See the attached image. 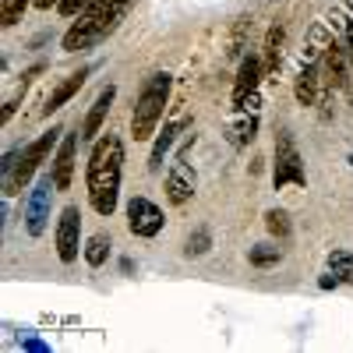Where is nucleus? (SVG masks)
I'll return each mask as SVG.
<instances>
[{
  "label": "nucleus",
  "instance_id": "nucleus-1",
  "mask_svg": "<svg viewBox=\"0 0 353 353\" xmlns=\"http://www.w3.org/2000/svg\"><path fill=\"white\" fill-rule=\"evenodd\" d=\"M121 173H124V141L121 134L99 138L92 145V156L85 166V188H88V205L106 219L117 212V198H121Z\"/></svg>",
  "mask_w": 353,
  "mask_h": 353
},
{
  "label": "nucleus",
  "instance_id": "nucleus-2",
  "mask_svg": "<svg viewBox=\"0 0 353 353\" xmlns=\"http://www.w3.org/2000/svg\"><path fill=\"white\" fill-rule=\"evenodd\" d=\"M131 8H134V0H92V4L78 14V21L64 32V50L78 53V50L99 46L106 36L117 32V25L128 18Z\"/></svg>",
  "mask_w": 353,
  "mask_h": 353
},
{
  "label": "nucleus",
  "instance_id": "nucleus-3",
  "mask_svg": "<svg viewBox=\"0 0 353 353\" xmlns=\"http://www.w3.org/2000/svg\"><path fill=\"white\" fill-rule=\"evenodd\" d=\"M170 85H173V78L166 71L149 74V81L141 85V92L134 99V110H131V134H134V141H149L156 134V128L163 121V110L170 103Z\"/></svg>",
  "mask_w": 353,
  "mask_h": 353
},
{
  "label": "nucleus",
  "instance_id": "nucleus-4",
  "mask_svg": "<svg viewBox=\"0 0 353 353\" xmlns=\"http://www.w3.org/2000/svg\"><path fill=\"white\" fill-rule=\"evenodd\" d=\"M61 128H50V131H43L36 141H28L25 149L18 152V159H14V166L4 173V194L8 198H14L21 188H28L32 184V176H36V170L50 159V152L57 149V145H61Z\"/></svg>",
  "mask_w": 353,
  "mask_h": 353
},
{
  "label": "nucleus",
  "instance_id": "nucleus-5",
  "mask_svg": "<svg viewBox=\"0 0 353 353\" xmlns=\"http://www.w3.org/2000/svg\"><path fill=\"white\" fill-rule=\"evenodd\" d=\"M272 184H276V191H283L286 184H297V188L307 184V173H304V163H301V152H297V141H293L290 131H279V134H276V170H272Z\"/></svg>",
  "mask_w": 353,
  "mask_h": 353
},
{
  "label": "nucleus",
  "instance_id": "nucleus-6",
  "mask_svg": "<svg viewBox=\"0 0 353 353\" xmlns=\"http://www.w3.org/2000/svg\"><path fill=\"white\" fill-rule=\"evenodd\" d=\"M53 176H39V181L32 184V191H28V201H25V230L28 237H43L46 233V223H50V205H53Z\"/></svg>",
  "mask_w": 353,
  "mask_h": 353
},
{
  "label": "nucleus",
  "instance_id": "nucleus-7",
  "mask_svg": "<svg viewBox=\"0 0 353 353\" xmlns=\"http://www.w3.org/2000/svg\"><path fill=\"white\" fill-rule=\"evenodd\" d=\"M53 244H57V258L64 265L78 261V251H81V212L78 205H68L57 219V230H53Z\"/></svg>",
  "mask_w": 353,
  "mask_h": 353
},
{
  "label": "nucleus",
  "instance_id": "nucleus-8",
  "mask_svg": "<svg viewBox=\"0 0 353 353\" xmlns=\"http://www.w3.org/2000/svg\"><path fill=\"white\" fill-rule=\"evenodd\" d=\"M163 223H166V216H163V209L156 201L141 198V194H134L128 201V230L134 233V237H156V233L163 230Z\"/></svg>",
  "mask_w": 353,
  "mask_h": 353
},
{
  "label": "nucleus",
  "instance_id": "nucleus-9",
  "mask_svg": "<svg viewBox=\"0 0 353 353\" xmlns=\"http://www.w3.org/2000/svg\"><path fill=\"white\" fill-rule=\"evenodd\" d=\"M194 188H198L194 166H188L184 159H176V163L170 166V173H166V198H170L173 205H184V201L194 198Z\"/></svg>",
  "mask_w": 353,
  "mask_h": 353
},
{
  "label": "nucleus",
  "instance_id": "nucleus-10",
  "mask_svg": "<svg viewBox=\"0 0 353 353\" xmlns=\"http://www.w3.org/2000/svg\"><path fill=\"white\" fill-rule=\"evenodd\" d=\"M74 156H78V134H64V141L57 145V156L50 159V176L57 191H68L71 188V176H74Z\"/></svg>",
  "mask_w": 353,
  "mask_h": 353
},
{
  "label": "nucleus",
  "instance_id": "nucleus-11",
  "mask_svg": "<svg viewBox=\"0 0 353 353\" xmlns=\"http://www.w3.org/2000/svg\"><path fill=\"white\" fill-rule=\"evenodd\" d=\"M321 81H325V88H343L346 85V68H350V57H346V46L332 39V46L321 53Z\"/></svg>",
  "mask_w": 353,
  "mask_h": 353
},
{
  "label": "nucleus",
  "instance_id": "nucleus-12",
  "mask_svg": "<svg viewBox=\"0 0 353 353\" xmlns=\"http://www.w3.org/2000/svg\"><path fill=\"white\" fill-rule=\"evenodd\" d=\"M293 92H297V99L304 106H314V103L325 99L329 88H325V81H321V68L318 64H304L301 74H297V85H293Z\"/></svg>",
  "mask_w": 353,
  "mask_h": 353
},
{
  "label": "nucleus",
  "instance_id": "nucleus-13",
  "mask_svg": "<svg viewBox=\"0 0 353 353\" xmlns=\"http://www.w3.org/2000/svg\"><path fill=\"white\" fill-rule=\"evenodd\" d=\"M88 74H92V64H88V68H78L74 74H68V78H64V81L57 85L50 96H46V103H43V117H50V113L61 110L64 103H71V96H74L78 88L85 85V78H88Z\"/></svg>",
  "mask_w": 353,
  "mask_h": 353
},
{
  "label": "nucleus",
  "instance_id": "nucleus-14",
  "mask_svg": "<svg viewBox=\"0 0 353 353\" xmlns=\"http://www.w3.org/2000/svg\"><path fill=\"white\" fill-rule=\"evenodd\" d=\"M113 99H117V85H106L103 92L96 96L92 110H88L85 124H81V138H85V141H96V138H99V128H103V121H106V113H110Z\"/></svg>",
  "mask_w": 353,
  "mask_h": 353
},
{
  "label": "nucleus",
  "instance_id": "nucleus-15",
  "mask_svg": "<svg viewBox=\"0 0 353 353\" xmlns=\"http://www.w3.org/2000/svg\"><path fill=\"white\" fill-rule=\"evenodd\" d=\"M258 81H261V61L258 57H244L241 71H237V85H233V106L248 99L251 92H258Z\"/></svg>",
  "mask_w": 353,
  "mask_h": 353
},
{
  "label": "nucleus",
  "instance_id": "nucleus-16",
  "mask_svg": "<svg viewBox=\"0 0 353 353\" xmlns=\"http://www.w3.org/2000/svg\"><path fill=\"white\" fill-rule=\"evenodd\" d=\"M283 53H286V25L276 21L269 28V36H265V68H269V74L276 78L279 68H283Z\"/></svg>",
  "mask_w": 353,
  "mask_h": 353
},
{
  "label": "nucleus",
  "instance_id": "nucleus-17",
  "mask_svg": "<svg viewBox=\"0 0 353 353\" xmlns=\"http://www.w3.org/2000/svg\"><path fill=\"white\" fill-rule=\"evenodd\" d=\"M188 124H191V121H170V124H163V131L156 134V145H152V156H149V170H152V173L163 166V156L170 152V145L176 141V134H181Z\"/></svg>",
  "mask_w": 353,
  "mask_h": 353
},
{
  "label": "nucleus",
  "instance_id": "nucleus-18",
  "mask_svg": "<svg viewBox=\"0 0 353 353\" xmlns=\"http://www.w3.org/2000/svg\"><path fill=\"white\" fill-rule=\"evenodd\" d=\"M332 46V36H329V28L314 21L311 25V32H307V43H304V64H318L321 61V53H325Z\"/></svg>",
  "mask_w": 353,
  "mask_h": 353
},
{
  "label": "nucleus",
  "instance_id": "nucleus-19",
  "mask_svg": "<svg viewBox=\"0 0 353 353\" xmlns=\"http://www.w3.org/2000/svg\"><path fill=\"white\" fill-rule=\"evenodd\" d=\"M254 131H258V117L248 113V110H237V121L226 128V134H230L233 145H248V141H254Z\"/></svg>",
  "mask_w": 353,
  "mask_h": 353
},
{
  "label": "nucleus",
  "instance_id": "nucleus-20",
  "mask_svg": "<svg viewBox=\"0 0 353 353\" xmlns=\"http://www.w3.org/2000/svg\"><path fill=\"white\" fill-rule=\"evenodd\" d=\"M81 254H85V261L92 265V269H99V265L110 258V237H106V233H92V237L85 241Z\"/></svg>",
  "mask_w": 353,
  "mask_h": 353
},
{
  "label": "nucleus",
  "instance_id": "nucleus-21",
  "mask_svg": "<svg viewBox=\"0 0 353 353\" xmlns=\"http://www.w3.org/2000/svg\"><path fill=\"white\" fill-rule=\"evenodd\" d=\"M329 272H336L339 283H353V254L350 251H332L329 254Z\"/></svg>",
  "mask_w": 353,
  "mask_h": 353
},
{
  "label": "nucleus",
  "instance_id": "nucleus-22",
  "mask_svg": "<svg viewBox=\"0 0 353 353\" xmlns=\"http://www.w3.org/2000/svg\"><path fill=\"white\" fill-rule=\"evenodd\" d=\"M32 0H0V25H18Z\"/></svg>",
  "mask_w": 353,
  "mask_h": 353
},
{
  "label": "nucleus",
  "instance_id": "nucleus-23",
  "mask_svg": "<svg viewBox=\"0 0 353 353\" xmlns=\"http://www.w3.org/2000/svg\"><path fill=\"white\" fill-rule=\"evenodd\" d=\"M265 226H269V233H272V237H290V216L283 212V209H269V212H265Z\"/></svg>",
  "mask_w": 353,
  "mask_h": 353
},
{
  "label": "nucleus",
  "instance_id": "nucleus-24",
  "mask_svg": "<svg viewBox=\"0 0 353 353\" xmlns=\"http://www.w3.org/2000/svg\"><path fill=\"white\" fill-rule=\"evenodd\" d=\"M251 265H258V269H265V265H276L279 261V248H272V244H258V248H251Z\"/></svg>",
  "mask_w": 353,
  "mask_h": 353
},
{
  "label": "nucleus",
  "instance_id": "nucleus-25",
  "mask_svg": "<svg viewBox=\"0 0 353 353\" xmlns=\"http://www.w3.org/2000/svg\"><path fill=\"white\" fill-rule=\"evenodd\" d=\"M212 248V233L209 230H194L191 241H188V254H205Z\"/></svg>",
  "mask_w": 353,
  "mask_h": 353
},
{
  "label": "nucleus",
  "instance_id": "nucleus-26",
  "mask_svg": "<svg viewBox=\"0 0 353 353\" xmlns=\"http://www.w3.org/2000/svg\"><path fill=\"white\" fill-rule=\"evenodd\" d=\"M88 4H92V0H61V4H57V11H61L64 18H78Z\"/></svg>",
  "mask_w": 353,
  "mask_h": 353
},
{
  "label": "nucleus",
  "instance_id": "nucleus-27",
  "mask_svg": "<svg viewBox=\"0 0 353 353\" xmlns=\"http://www.w3.org/2000/svg\"><path fill=\"white\" fill-rule=\"evenodd\" d=\"M343 46H346V57H350V64H353V18L346 21V32H343Z\"/></svg>",
  "mask_w": 353,
  "mask_h": 353
},
{
  "label": "nucleus",
  "instance_id": "nucleus-28",
  "mask_svg": "<svg viewBox=\"0 0 353 353\" xmlns=\"http://www.w3.org/2000/svg\"><path fill=\"white\" fill-rule=\"evenodd\" d=\"M318 286H321V290H336V286H339V276H336V272L321 276V283H318Z\"/></svg>",
  "mask_w": 353,
  "mask_h": 353
},
{
  "label": "nucleus",
  "instance_id": "nucleus-29",
  "mask_svg": "<svg viewBox=\"0 0 353 353\" xmlns=\"http://www.w3.org/2000/svg\"><path fill=\"white\" fill-rule=\"evenodd\" d=\"M32 4H36L39 11H50V8H57V4H61V0H32Z\"/></svg>",
  "mask_w": 353,
  "mask_h": 353
},
{
  "label": "nucleus",
  "instance_id": "nucleus-30",
  "mask_svg": "<svg viewBox=\"0 0 353 353\" xmlns=\"http://www.w3.org/2000/svg\"><path fill=\"white\" fill-rule=\"evenodd\" d=\"M346 4H350V11H353V0H346Z\"/></svg>",
  "mask_w": 353,
  "mask_h": 353
}]
</instances>
